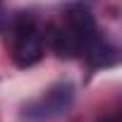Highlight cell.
<instances>
[{"instance_id":"obj_1","label":"cell","mask_w":122,"mask_h":122,"mask_svg":"<svg viewBox=\"0 0 122 122\" xmlns=\"http://www.w3.org/2000/svg\"><path fill=\"white\" fill-rule=\"evenodd\" d=\"M72 101H74V86L70 81H60V84H53L43 96L29 101L22 110V117L24 120H36V122L53 120L57 115L67 112Z\"/></svg>"},{"instance_id":"obj_2","label":"cell","mask_w":122,"mask_h":122,"mask_svg":"<svg viewBox=\"0 0 122 122\" xmlns=\"http://www.w3.org/2000/svg\"><path fill=\"white\" fill-rule=\"evenodd\" d=\"M12 57L19 67H31L43 57V36H41L34 17H29V15H22L15 24Z\"/></svg>"},{"instance_id":"obj_3","label":"cell","mask_w":122,"mask_h":122,"mask_svg":"<svg viewBox=\"0 0 122 122\" xmlns=\"http://www.w3.org/2000/svg\"><path fill=\"white\" fill-rule=\"evenodd\" d=\"M65 26L74 34V38L79 41V46H81V48H86V46H89V41H93V38H96V22H93L91 12H89V10H84V7L72 10V12L67 15Z\"/></svg>"},{"instance_id":"obj_4","label":"cell","mask_w":122,"mask_h":122,"mask_svg":"<svg viewBox=\"0 0 122 122\" xmlns=\"http://www.w3.org/2000/svg\"><path fill=\"white\" fill-rule=\"evenodd\" d=\"M86 50V57L91 60V65H96V67H108V65H112L115 62V48L108 43V41H103V38H93V41H89V46L84 48Z\"/></svg>"},{"instance_id":"obj_5","label":"cell","mask_w":122,"mask_h":122,"mask_svg":"<svg viewBox=\"0 0 122 122\" xmlns=\"http://www.w3.org/2000/svg\"><path fill=\"white\" fill-rule=\"evenodd\" d=\"M98 122H120L117 117H103V120H98Z\"/></svg>"}]
</instances>
